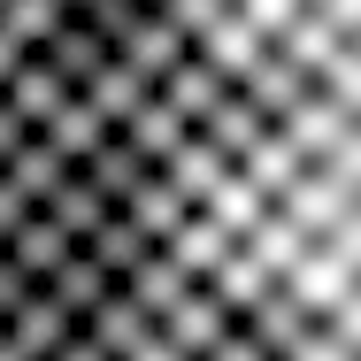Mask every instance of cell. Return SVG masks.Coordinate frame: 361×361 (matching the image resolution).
Returning <instances> with one entry per match:
<instances>
[{
  "label": "cell",
  "instance_id": "1",
  "mask_svg": "<svg viewBox=\"0 0 361 361\" xmlns=\"http://www.w3.org/2000/svg\"><path fill=\"white\" fill-rule=\"evenodd\" d=\"M0 246H8V262H16V269L31 277V285H47V277H54V262H62V254L77 246V231H70L62 216H54L47 200H39L31 216H23L16 231H8V238H0Z\"/></svg>",
  "mask_w": 361,
  "mask_h": 361
},
{
  "label": "cell",
  "instance_id": "2",
  "mask_svg": "<svg viewBox=\"0 0 361 361\" xmlns=\"http://www.w3.org/2000/svg\"><path fill=\"white\" fill-rule=\"evenodd\" d=\"M116 285H123V277H116V269H108V262H100V254L85 246V238H77L70 254L54 262V277H47V292H54V300H62L70 315H92V307H100V300H108Z\"/></svg>",
  "mask_w": 361,
  "mask_h": 361
},
{
  "label": "cell",
  "instance_id": "3",
  "mask_svg": "<svg viewBox=\"0 0 361 361\" xmlns=\"http://www.w3.org/2000/svg\"><path fill=\"white\" fill-rule=\"evenodd\" d=\"M192 285H200V269H192L177 246H161V238L146 246V254H139V269H131V292H139L154 315H169V307H177V300H185Z\"/></svg>",
  "mask_w": 361,
  "mask_h": 361
},
{
  "label": "cell",
  "instance_id": "4",
  "mask_svg": "<svg viewBox=\"0 0 361 361\" xmlns=\"http://www.w3.org/2000/svg\"><path fill=\"white\" fill-rule=\"evenodd\" d=\"M161 323H169V331H177V338H185L192 354H208L223 331L238 323V307H231V300H223V292L208 285V277H200V285H192L185 300H177V307H169V315H161Z\"/></svg>",
  "mask_w": 361,
  "mask_h": 361
},
{
  "label": "cell",
  "instance_id": "5",
  "mask_svg": "<svg viewBox=\"0 0 361 361\" xmlns=\"http://www.w3.org/2000/svg\"><path fill=\"white\" fill-rule=\"evenodd\" d=\"M70 92H77V85H70L62 70H54V62H47L39 47H31V54H23V62L8 70V100H16V108L31 116V123H47V116H54V108H62Z\"/></svg>",
  "mask_w": 361,
  "mask_h": 361
},
{
  "label": "cell",
  "instance_id": "6",
  "mask_svg": "<svg viewBox=\"0 0 361 361\" xmlns=\"http://www.w3.org/2000/svg\"><path fill=\"white\" fill-rule=\"evenodd\" d=\"M123 208H131V216H139L154 238H177V231L192 223V208H200V200H192V192L169 177V169H154V177H146V185L131 192V200H123Z\"/></svg>",
  "mask_w": 361,
  "mask_h": 361
},
{
  "label": "cell",
  "instance_id": "7",
  "mask_svg": "<svg viewBox=\"0 0 361 361\" xmlns=\"http://www.w3.org/2000/svg\"><path fill=\"white\" fill-rule=\"evenodd\" d=\"M47 208H54V216L70 223L77 238H92V231L108 223V208H116V200H108V192L92 185V169H85V161H70V169H62V185L47 192Z\"/></svg>",
  "mask_w": 361,
  "mask_h": 361
},
{
  "label": "cell",
  "instance_id": "8",
  "mask_svg": "<svg viewBox=\"0 0 361 361\" xmlns=\"http://www.w3.org/2000/svg\"><path fill=\"white\" fill-rule=\"evenodd\" d=\"M123 131H131V139H139L146 154H154V161H169V154L185 146V131H192V116H185V108H177L169 92H146V100H139V116H131Z\"/></svg>",
  "mask_w": 361,
  "mask_h": 361
},
{
  "label": "cell",
  "instance_id": "9",
  "mask_svg": "<svg viewBox=\"0 0 361 361\" xmlns=\"http://www.w3.org/2000/svg\"><path fill=\"white\" fill-rule=\"evenodd\" d=\"M39 131H47V139H54V146H62L70 161H85V154H92V146H100V139H108L116 123H108V116H100V108L85 100V92H70V100H62V108H54L47 123H39Z\"/></svg>",
  "mask_w": 361,
  "mask_h": 361
},
{
  "label": "cell",
  "instance_id": "10",
  "mask_svg": "<svg viewBox=\"0 0 361 361\" xmlns=\"http://www.w3.org/2000/svg\"><path fill=\"white\" fill-rule=\"evenodd\" d=\"M85 246H92V254H100V262H108L116 277H131V269H139V254L154 246V231H146V223L131 216V208H108V223H100V231L85 238Z\"/></svg>",
  "mask_w": 361,
  "mask_h": 361
},
{
  "label": "cell",
  "instance_id": "11",
  "mask_svg": "<svg viewBox=\"0 0 361 361\" xmlns=\"http://www.w3.org/2000/svg\"><path fill=\"white\" fill-rule=\"evenodd\" d=\"M62 8H70V0H0V23H8L23 47H47V31L62 23Z\"/></svg>",
  "mask_w": 361,
  "mask_h": 361
},
{
  "label": "cell",
  "instance_id": "12",
  "mask_svg": "<svg viewBox=\"0 0 361 361\" xmlns=\"http://www.w3.org/2000/svg\"><path fill=\"white\" fill-rule=\"evenodd\" d=\"M31 208H39V192H31L16 169H0V238H8V231H16L23 216H31Z\"/></svg>",
  "mask_w": 361,
  "mask_h": 361
},
{
  "label": "cell",
  "instance_id": "13",
  "mask_svg": "<svg viewBox=\"0 0 361 361\" xmlns=\"http://www.w3.org/2000/svg\"><path fill=\"white\" fill-rule=\"evenodd\" d=\"M31 131H39V123H31V116L8 100V85H0V161H8V154H16L23 139H31Z\"/></svg>",
  "mask_w": 361,
  "mask_h": 361
}]
</instances>
